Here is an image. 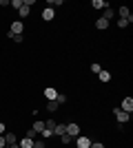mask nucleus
I'll return each instance as SVG.
<instances>
[{
  "label": "nucleus",
  "mask_w": 133,
  "mask_h": 148,
  "mask_svg": "<svg viewBox=\"0 0 133 148\" xmlns=\"http://www.w3.org/2000/svg\"><path fill=\"white\" fill-rule=\"evenodd\" d=\"M113 115H115V119H118V124H127L129 119H131V115L124 113V111H120V108H113Z\"/></svg>",
  "instance_id": "obj_6"
},
{
  "label": "nucleus",
  "mask_w": 133,
  "mask_h": 148,
  "mask_svg": "<svg viewBox=\"0 0 133 148\" xmlns=\"http://www.w3.org/2000/svg\"><path fill=\"white\" fill-rule=\"evenodd\" d=\"M98 80H100V82H104V84H109V82H111V73H109L107 69H102L100 73H98Z\"/></svg>",
  "instance_id": "obj_12"
},
{
  "label": "nucleus",
  "mask_w": 133,
  "mask_h": 148,
  "mask_svg": "<svg viewBox=\"0 0 133 148\" xmlns=\"http://www.w3.org/2000/svg\"><path fill=\"white\" fill-rule=\"evenodd\" d=\"M56 97H58V91L53 86H47V88H44V99H47V102H56Z\"/></svg>",
  "instance_id": "obj_8"
},
{
  "label": "nucleus",
  "mask_w": 133,
  "mask_h": 148,
  "mask_svg": "<svg viewBox=\"0 0 133 148\" xmlns=\"http://www.w3.org/2000/svg\"><path fill=\"white\" fill-rule=\"evenodd\" d=\"M60 142H62V146H69V144H73V137H69L64 133V135H60Z\"/></svg>",
  "instance_id": "obj_21"
},
{
  "label": "nucleus",
  "mask_w": 133,
  "mask_h": 148,
  "mask_svg": "<svg viewBox=\"0 0 133 148\" xmlns=\"http://www.w3.org/2000/svg\"><path fill=\"white\" fill-rule=\"evenodd\" d=\"M18 146L20 148H33V139H29V137H22L18 142Z\"/></svg>",
  "instance_id": "obj_15"
},
{
  "label": "nucleus",
  "mask_w": 133,
  "mask_h": 148,
  "mask_svg": "<svg viewBox=\"0 0 133 148\" xmlns=\"http://www.w3.org/2000/svg\"><path fill=\"white\" fill-rule=\"evenodd\" d=\"M47 148H49V146H47Z\"/></svg>",
  "instance_id": "obj_33"
},
{
  "label": "nucleus",
  "mask_w": 133,
  "mask_h": 148,
  "mask_svg": "<svg viewBox=\"0 0 133 148\" xmlns=\"http://www.w3.org/2000/svg\"><path fill=\"white\" fill-rule=\"evenodd\" d=\"M49 7L56 9V7H62V0H49Z\"/></svg>",
  "instance_id": "obj_27"
},
{
  "label": "nucleus",
  "mask_w": 133,
  "mask_h": 148,
  "mask_svg": "<svg viewBox=\"0 0 133 148\" xmlns=\"http://www.w3.org/2000/svg\"><path fill=\"white\" fill-rule=\"evenodd\" d=\"M5 142H7V146L18 144V135H16V133H11V130H7V133H5Z\"/></svg>",
  "instance_id": "obj_9"
},
{
  "label": "nucleus",
  "mask_w": 133,
  "mask_h": 148,
  "mask_svg": "<svg viewBox=\"0 0 133 148\" xmlns=\"http://www.w3.org/2000/svg\"><path fill=\"white\" fill-rule=\"evenodd\" d=\"M0 148H7V142H5V135H0Z\"/></svg>",
  "instance_id": "obj_30"
},
{
  "label": "nucleus",
  "mask_w": 133,
  "mask_h": 148,
  "mask_svg": "<svg viewBox=\"0 0 133 148\" xmlns=\"http://www.w3.org/2000/svg\"><path fill=\"white\" fill-rule=\"evenodd\" d=\"M7 38H11L16 44H22V42H25V38H22V36H13V33H9V31H7Z\"/></svg>",
  "instance_id": "obj_20"
},
{
  "label": "nucleus",
  "mask_w": 133,
  "mask_h": 148,
  "mask_svg": "<svg viewBox=\"0 0 133 148\" xmlns=\"http://www.w3.org/2000/svg\"><path fill=\"white\" fill-rule=\"evenodd\" d=\"M89 148H104V144H102V142H91Z\"/></svg>",
  "instance_id": "obj_29"
},
{
  "label": "nucleus",
  "mask_w": 133,
  "mask_h": 148,
  "mask_svg": "<svg viewBox=\"0 0 133 148\" xmlns=\"http://www.w3.org/2000/svg\"><path fill=\"white\" fill-rule=\"evenodd\" d=\"M91 7H93V9H102V11H104V9L109 7V2H107V0H93V2H91Z\"/></svg>",
  "instance_id": "obj_13"
},
{
  "label": "nucleus",
  "mask_w": 133,
  "mask_h": 148,
  "mask_svg": "<svg viewBox=\"0 0 133 148\" xmlns=\"http://www.w3.org/2000/svg\"><path fill=\"white\" fill-rule=\"evenodd\" d=\"M9 7H13V9L18 11L20 7H22V0H11V2H9Z\"/></svg>",
  "instance_id": "obj_25"
},
{
  "label": "nucleus",
  "mask_w": 133,
  "mask_h": 148,
  "mask_svg": "<svg viewBox=\"0 0 133 148\" xmlns=\"http://www.w3.org/2000/svg\"><path fill=\"white\" fill-rule=\"evenodd\" d=\"M120 111H124V113H129V115H131V113H133V97H131V95H127V97H122V104H120Z\"/></svg>",
  "instance_id": "obj_2"
},
{
  "label": "nucleus",
  "mask_w": 133,
  "mask_h": 148,
  "mask_svg": "<svg viewBox=\"0 0 133 148\" xmlns=\"http://www.w3.org/2000/svg\"><path fill=\"white\" fill-rule=\"evenodd\" d=\"M93 25H95V29H98V31H104V29H109V25H111V22H109V20H104V18H98Z\"/></svg>",
  "instance_id": "obj_11"
},
{
  "label": "nucleus",
  "mask_w": 133,
  "mask_h": 148,
  "mask_svg": "<svg viewBox=\"0 0 133 148\" xmlns=\"http://www.w3.org/2000/svg\"><path fill=\"white\" fill-rule=\"evenodd\" d=\"M31 128H33V130H36V133H38V135H40V133H42V130H44V122H42V119H36Z\"/></svg>",
  "instance_id": "obj_16"
},
{
  "label": "nucleus",
  "mask_w": 133,
  "mask_h": 148,
  "mask_svg": "<svg viewBox=\"0 0 133 148\" xmlns=\"http://www.w3.org/2000/svg\"><path fill=\"white\" fill-rule=\"evenodd\" d=\"M53 18H56V9H51V7H44V9H42V20H44V22H51Z\"/></svg>",
  "instance_id": "obj_7"
},
{
  "label": "nucleus",
  "mask_w": 133,
  "mask_h": 148,
  "mask_svg": "<svg viewBox=\"0 0 133 148\" xmlns=\"http://www.w3.org/2000/svg\"><path fill=\"white\" fill-rule=\"evenodd\" d=\"M100 71H102V66L98 64V62H93V64H91V73H93V75H98Z\"/></svg>",
  "instance_id": "obj_23"
},
{
  "label": "nucleus",
  "mask_w": 133,
  "mask_h": 148,
  "mask_svg": "<svg viewBox=\"0 0 133 148\" xmlns=\"http://www.w3.org/2000/svg\"><path fill=\"white\" fill-rule=\"evenodd\" d=\"M100 18H104V20H109V22H111V20L115 18V11H113V7L109 5L107 9H104V11H102V16H100Z\"/></svg>",
  "instance_id": "obj_10"
},
{
  "label": "nucleus",
  "mask_w": 133,
  "mask_h": 148,
  "mask_svg": "<svg viewBox=\"0 0 133 148\" xmlns=\"http://www.w3.org/2000/svg\"><path fill=\"white\" fill-rule=\"evenodd\" d=\"M9 33H13V36H22V33H25V25H22V20H16V22H11V27H9Z\"/></svg>",
  "instance_id": "obj_4"
},
{
  "label": "nucleus",
  "mask_w": 133,
  "mask_h": 148,
  "mask_svg": "<svg viewBox=\"0 0 133 148\" xmlns=\"http://www.w3.org/2000/svg\"><path fill=\"white\" fill-rule=\"evenodd\" d=\"M7 133V128H5V122H0V135H5Z\"/></svg>",
  "instance_id": "obj_31"
},
{
  "label": "nucleus",
  "mask_w": 133,
  "mask_h": 148,
  "mask_svg": "<svg viewBox=\"0 0 133 148\" xmlns=\"http://www.w3.org/2000/svg\"><path fill=\"white\" fill-rule=\"evenodd\" d=\"M47 111H49V113H56L58 111V102H47Z\"/></svg>",
  "instance_id": "obj_22"
},
{
  "label": "nucleus",
  "mask_w": 133,
  "mask_h": 148,
  "mask_svg": "<svg viewBox=\"0 0 133 148\" xmlns=\"http://www.w3.org/2000/svg\"><path fill=\"white\" fill-rule=\"evenodd\" d=\"M7 148H20V146H18V144H11V146H7Z\"/></svg>",
  "instance_id": "obj_32"
},
{
  "label": "nucleus",
  "mask_w": 133,
  "mask_h": 148,
  "mask_svg": "<svg viewBox=\"0 0 133 148\" xmlns=\"http://www.w3.org/2000/svg\"><path fill=\"white\" fill-rule=\"evenodd\" d=\"M115 25L120 27V29H127V27H129V22H127V20H122V18H118V22H115Z\"/></svg>",
  "instance_id": "obj_28"
},
{
  "label": "nucleus",
  "mask_w": 133,
  "mask_h": 148,
  "mask_svg": "<svg viewBox=\"0 0 133 148\" xmlns=\"http://www.w3.org/2000/svg\"><path fill=\"white\" fill-rule=\"evenodd\" d=\"M73 142H76V148H89L93 139H91V137H87V135H78Z\"/></svg>",
  "instance_id": "obj_3"
},
{
  "label": "nucleus",
  "mask_w": 133,
  "mask_h": 148,
  "mask_svg": "<svg viewBox=\"0 0 133 148\" xmlns=\"http://www.w3.org/2000/svg\"><path fill=\"white\" fill-rule=\"evenodd\" d=\"M67 133V124H56V130H53V137H60Z\"/></svg>",
  "instance_id": "obj_14"
},
{
  "label": "nucleus",
  "mask_w": 133,
  "mask_h": 148,
  "mask_svg": "<svg viewBox=\"0 0 133 148\" xmlns=\"http://www.w3.org/2000/svg\"><path fill=\"white\" fill-rule=\"evenodd\" d=\"M33 148H47V142H44L42 137H36V139H33Z\"/></svg>",
  "instance_id": "obj_18"
},
{
  "label": "nucleus",
  "mask_w": 133,
  "mask_h": 148,
  "mask_svg": "<svg viewBox=\"0 0 133 148\" xmlns=\"http://www.w3.org/2000/svg\"><path fill=\"white\" fill-rule=\"evenodd\" d=\"M29 13H31V9H29V7H25V5H22V7L18 9V16H20V20H22V18H29Z\"/></svg>",
  "instance_id": "obj_17"
},
{
  "label": "nucleus",
  "mask_w": 133,
  "mask_h": 148,
  "mask_svg": "<svg viewBox=\"0 0 133 148\" xmlns=\"http://www.w3.org/2000/svg\"><path fill=\"white\" fill-rule=\"evenodd\" d=\"M67 135H69V137H73V139H76L78 135H82V130H80V124H76V122L67 124Z\"/></svg>",
  "instance_id": "obj_1"
},
{
  "label": "nucleus",
  "mask_w": 133,
  "mask_h": 148,
  "mask_svg": "<svg viewBox=\"0 0 133 148\" xmlns=\"http://www.w3.org/2000/svg\"><path fill=\"white\" fill-rule=\"evenodd\" d=\"M56 119H47V122H44V130H51V133H53V130H56Z\"/></svg>",
  "instance_id": "obj_19"
},
{
  "label": "nucleus",
  "mask_w": 133,
  "mask_h": 148,
  "mask_svg": "<svg viewBox=\"0 0 133 148\" xmlns=\"http://www.w3.org/2000/svg\"><path fill=\"white\" fill-rule=\"evenodd\" d=\"M118 16H120L122 20H127L129 25L133 22V13L129 11V7H118Z\"/></svg>",
  "instance_id": "obj_5"
},
{
  "label": "nucleus",
  "mask_w": 133,
  "mask_h": 148,
  "mask_svg": "<svg viewBox=\"0 0 133 148\" xmlns=\"http://www.w3.org/2000/svg\"><path fill=\"white\" fill-rule=\"evenodd\" d=\"M56 102H58V106H60V104H64V102H67V95H64V93H58Z\"/></svg>",
  "instance_id": "obj_26"
},
{
  "label": "nucleus",
  "mask_w": 133,
  "mask_h": 148,
  "mask_svg": "<svg viewBox=\"0 0 133 148\" xmlns=\"http://www.w3.org/2000/svg\"><path fill=\"white\" fill-rule=\"evenodd\" d=\"M25 137H29V139H36V137H38V133H36L33 128H29V130H25Z\"/></svg>",
  "instance_id": "obj_24"
}]
</instances>
